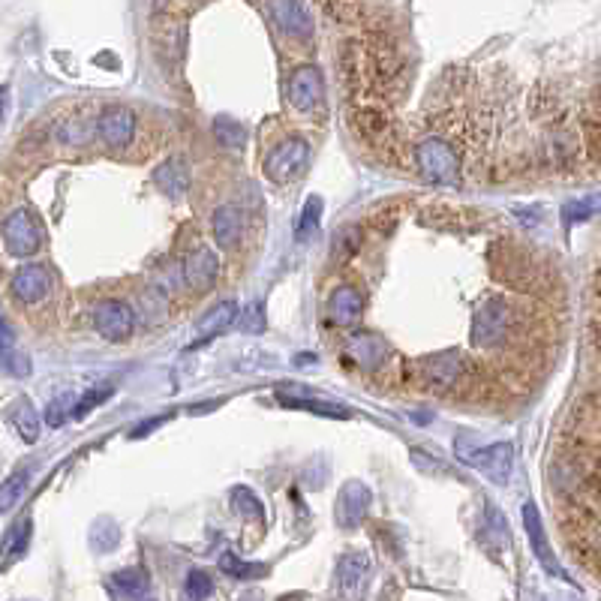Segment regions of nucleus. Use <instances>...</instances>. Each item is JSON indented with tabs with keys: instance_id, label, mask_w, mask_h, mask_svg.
Listing matches in <instances>:
<instances>
[{
	"instance_id": "obj_22",
	"label": "nucleus",
	"mask_w": 601,
	"mask_h": 601,
	"mask_svg": "<svg viewBox=\"0 0 601 601\" xmlns=\"http://www.w3.org/2000/svg\"><path fill=\"white\" fill-rule=\"evenodd\" d=\"M10 418H13V424H16V430H19V436L25 442H37L40 439V415H37L31 400H25V397L16 400L13 409H10Z\"/></svg>"
},
{
	"instance_id": "obj_25",
	"label": "nucleus",
	"mask_w": 601,
	"mask_h": 601,
	"mask_svg": "<svg viewBox=\"0 0 601 601\" xmlns=\"http://www.w3.org/2000/svg\"><path fill=\"white\" fill-rule=\"evenodd\" d=\"M322 208H325L322 196H310V199H307V205H304V211H301V220H298V229H295V235H298L301 244L310 241V238L316 235L319 220H322Z\"/></svg>"
},
{
	"instance_id": "obj_27",
	"label": "nucleus",
	"mask_w": 601,
	"mask_h": 601,
	"mask_svg": "<svg viewBox=\"0 0 601 601\" xmlns=\"http://www.w3.org/2000/svg\"><path fill=\"white\" fill-rule=\"evenodd\" d=\"M232 508L241 514V517H250V520H262L265 511H262V502L256 499V493L250 487H235L232 490Z\"/></svg>"
},
{
	"instance_id": "obj_14",
	"label": "nucleus",
	"mask_w": 601,
	"mask_h": 601,
	"mask_svg": "<svg viewBox=\"0 0 601 601\" xmlns=\"http://www.w3.org/2000/svg\"><path fill=\"white\" fill-rule=\"evenodd\" d=\"M217 274H220V262L217 256L208 250V247H199L187 265H184V277H187V286L196 289V292H208L214 283H217Z\"/></svg>"
},
{
	"instance_id": "obj_1",
	"label": "nucleus",
	"mask_w": 601,
	"mask_h": 601,
	"mask_svg": "<svg viewBox=\"0 0 601 601\" xmlns=\"http://www.w3.org/2000/svg\"><path fill=\"white\" fill-rule=\"evenodd\" d=\"M454 448H457V457H460L466 466L478 469L487 481H493V484H508L511 466H514V448H511L508 442H496V445H490V448H472L469 439L460 436Z\"/></svg>"
},
{
	"instance_id": "obj_7",
	"label": "nucleus",
	"mask_w": 601,
	"mask_h": 601,
	"mask_svg": "<svg viewBox=\"0 0 601 601\" xmlns=\"http://www.w3.org/2000/svg\"><path fill=\"white\" fill-rule=\"evenodd\" d=\"M271 19L292 40L313 37V19L310 10L304 7V0H271Z\"/></svg>"
},
{
	"instance_id": "obj_23",
	"label": "nucleus",
	"mask_w": 601,
	"mask_h": 601,
	"mask_svg": "<svg viewBox=\"0 0 601 601\" xmlns=\"http://www.w3.org/2000/svg\"><path fill=\"white\" fill-rule=\"evenodd\" d=\"M214 136H217L220 145L229 148V151H241V148L247 145V130H244V124H238V121H232V118H226V115L214 121Z\"/></svg>"
},
{
	"instance_id": "obj_12",
	"label": "nucleus",
	"mask_w": 601,
	"mask_h": 601,
	"mask_svg": "<svg viewBox=\"0 0 601 601\" xmlns=\"http://www.w3.org/2000/svg\"><path fill=\"white\" fill-rule=\"evenodd\" d=\"M370 487L361 484V481H349L340 496H337V523L346 526V529H355L364 517H367V508H370Z\"/></svg>"
},
{
	"instance_id": "obj_6",
	"label": "nucleus",
	"mask_w": 601,
	"mask_h": 601,
	"mask_svg": "<svg viewBox=\"0 0 601 601\" xmlns=\"http://www.w3.org/2000/svg\"><path fill=\"white\" fill-rule=\"evenodd\" d=\"M94 325L109 343H124L136 328V316L124 301H100L94 310Z\"/></svg>"
},
{
	"instance_id": "obj_31",
	"label": "nucleus",
	"mask_w": 601,
	"mask_h": 601,
	"mask_svg": "<svg viewBox=\"0 0 601 601\" xmlns=\"http://www.w3.org/2000/svg\"><path fill=\"white\" fill-rule=\"evenodd\" d=\"M97 526L103 529V535H100V532L94 529V535H91V544H94V547H100V550H112V547L118 544V538H121V532H118L115 520L103 517V520H100Z\"/></svg>"
},
{
	"instance_id": "obj_3",
	"label": "nucleus",
	"mask_w": 601,
	"mask_h": 601,
	"mask_svg": "<svg viewBox=\"0 0 601 601\" xmlns=\"http://www.w3.org/2000/svg\"><path fill=\"white\" fill-rule=\"evenodd\" d=\"M508 328H511V307L502 298H487L472 316V343L493 349L508 337Z\"/></svg>"
},
{
	"instance_id": "obj_29",
	"label": "nucleus",
	"mask_w": 601,
	"mask_h": 601,
	"mask_svg": "<svg viewBox=\"0 0 601 601\" xmlns=\"http://www.w3.org/2000/svg\"><path fill=\"white\" fill-rule=\"evenodd\" d=\"M28 544H31V520H22L13 526L10 532V541H7V559L16 562L28 553Z\"/></svg>"
},
{
	"instance_id": "obj_32",
	"label": "nucleus",
	"mask_w": 601,
	"mask_h": 601,
	"mask_svg": "<svg viewBox=\"0 0 601 601\" xmlns=\"http://www.w3.org/2000/svg\"><path fill=\"white\" fill-rule=\"evenodd\" d=\"M0 370H4L7 376H16V379H22V376H31V358L13 349V352L4 358V361H0Z\"/></svg>"
},
{
	"instance_id": "obj_20",
	"label": "nucleus",
	"mask_w": 601,
	"mask_h": 601,
	"mask_svg": "<svg viewBox=\"0 0 601 601\" xmlns=\"http://www.w3.org/2000/svg\"><path fill=\"white\" fill-rule=\"evenodd\" d=\"M238 319V307L232 304V301H220L217 307H211L202 319H199V325H196V343H205V340H211V337H217V334H223L226 328H232V322Z\"/></svg>"
},
{
	"instance_id": "obj_9",
	"label": "nucleus",
	"mask_w": 601,
	"mask_h": 601,
	"mask_svg": "<svg viewBox=\"0 0 601 601\" xmlns=\"http://www.w3.org/2000/svg\"><path fill=\"white\" fill-rule=\"evenodd\" d=\"M97 130H100V139L109 145V148H127L133 142V133H136V118L130 109L124 106H109L100 121H97Z\"/></svg>"
},
{
	"instance_id": "obj_24",
	"label": "nucleus",
	"mask_w": 601,
	"mask_h": 601,
	"mask_svg": "<svg viewBox=\"0 0 601 601\" xmlns=\"http://www.w3.org/2000/svg\"><path fill=\"white\" fill-rule=\"evenodd\" d=\"M28 481H31V472H28V469H19V472H13L4 484H0V514L10 511V508L22 499V493L28 490Z\"/></svg>"
},
{
	"instance_id": "obj_17",
	"label": "nucleus",
	"mask_w": 601,
	"mask_h": 601,
	"mask_svg": "<svg viewBox=\"0 0 601 601\" xmlns=\"http://www.w3.org/2000/svg\"><path fill=\"white\" fill-rule=\"evenodd\" d=\"M328 313L337 325H355L364 313V298L352 289V286H340L334 289L331 301H328Z\"/></svg>"
},
{
	"instance_id": "obj_34",
	"label": "nucleus",
	"mask_w": 601,
	"mask_h": 601,
	"mask_svg": "<svg viewBox=\"0 0 601 601\" xmlns=\"http://www.w3.org/2000/svg\"><path fill=\"white\" fill-rule=\"evenodd\" d=\"M592 214H595V199H586L583 205H580V202L565 205V220H568V223H583V220H589Z\"/></svg>"
},
{
	"instance_id": "obj_36",
	"label": "nucleus",
	"mask_w": 601,
	"mask_h": 601,
	"mask_svg": "<svg viewBox=\"0 0 601 601\" xmlns=\"http://www.w3.org/2000/svg\"><path fill=\"white\" fill-rule=\"evenodd\" d=\"M64 421H67V397L49 403V409H46V424L49 427H61Z\"/></svg>"
},
{
	"instance_id": "obj_4",
	"label": "nucleus",
	"mask_w": 601,
	"mask_h": 601,
	"mask_svg": "<svg viewBox=\"0 0 601 601\" xmlns=\"http://www.w3.org/2000/svg\"><path fill=\"white\" fill-rule=\"evenodd\" d=\"M4 244L13 256H34L43 244V229L37 223V217L28 211V208H19L13 211L7 220H4Z\"/></svg>"
},
{
	"instance_id": "obj_5",
	"label": "nucleus",
	"mask_w": 601,
	"mask_h": 601,
	"mask_svg": "<svg viewBox=\"0 0 601 601\" xmlns=\"http://www.w3.org/2000/svg\"><path fill=\"white\" fill-rule=\"evenodd\" d=\"M307 160H310V148L307 142L301 139H286L283 145H277L268 160H265V175L274 181V184H289L292 178H298L304 169H307Z\"/></svg>"
},
{
	"instance_id": "obj_10",
	"label": "nucleus",
	"mask_w": 601,
	"mask_h": 601,
	"mask_svg": "<svg viewBox=\"0 0 601 601\" xmlns=\"http://www.w3.org/2000/svg\"><path fill=\"white\" fill-rule=\"evenodd\" d=\"M52 292V271L46 265H25L13 277V295L25 304H40Z\"/></svg>"
},
{
	"instance_id": "obj_33",
	"label": "nucleus",
	"mask_w": 601,
	"mask_h": 601,
	"mask_svg": "<svg viewBox=\"0 0 601 601\" xmlns=\"http://www.w3.org/2000/svg\"><path fill=\"white\" fill-rule=\"evenodd\" d=\"M109 394H112V388H109V385H106L103 391H100V388L88 391V394H85V397H82L79 403H73L70 415H73V418H85V415H88V412H91V409H94L97 403H103V400H106Z\"/></svg>"
},
{
	"instance_id": "obj_21",
	"label": "nucleus",
	"mask_w": 601,
	"mask_h": 601,
	"mask_svg": "<svg viewBox=\"0 0 601 601\" xmlns=\"http://www.w3.org/2000/svg\"><path fill=\"white\" fill-rule=\"evenodd\" d=\"M367 574H370V556L367 553H346L337 565V583L346 595H352L364 583Z\"/></svg>"
},
{
	"instance_id": "obj_39",
	"label": "nucleus",
	"mask_w": 601,
	"mask_h": 601,
	"mask_svg": "<svg viewBox=\"0 0 601 601\" xmlns=\"http://www.w3.org/2000/svg\"><path fill=\"white\" fill-rule=\"evenodd\" d=\"M4 112H7V91L0 88V121H4Z\"/></svg>"
},
{
	"instance_id": "obj_16",
	"label": "nucleus",
	"mask_w": 601,
	"mask_h": 601,
	"mask_svg": "<svg viewBox=\"0 0 601 601\" xmlns=\"http://www.w3.org/2000/svg\"><path fill=\"white\" fill-rule=\"evenodd\" d=\"M346 352H349V358H352L358 367H364V370H376V367H382V361L388 358V346H385V340L376 337V334H352L349 343H346Z\"/></svg>"
},
{
	"instance_id": "obj_15",
	"label": "nucleus",
	"mask_w": 601,
	"mask_h": 601,
	"mask_svg": "<svg viewBox=\"0 0 601 601\" xmlns=\"http://www.w3.org/2000/svg\"><path fill=\"white\" fill-rule=\"evenodd\" d=\"M154 184L163 196L169 199H181L190 190V166L184 157H172L166 160L157 172H154Z\"/></svg>"
},
{
	"instance_id": "obj_19",
	"label": "nucleus",
	"mask_w": 601,
	"mask_h": 601,
	"mask_svg": "<svg viewBox=\"0 0 601 601\" xmlns=\"http://www.w3.org/2000/svg\"><path fill=\"white\" fill-rule=\"evenodd\" d=\"M109 592L118 598H148L151 595V577L142 568H124L109 577Z\"/></svg>"
},
{
	"instance_id": "obj_13",
	"label": "nucleus",
	"mask_w": 601,
	"mask_h": 601,
	"mask_svg": "<svg viewBox=\"0 0 601 601\" xmlns=\"http://www.w3.org/2000/svg\"><path fill=\"white\" fill-rule=\"evenodd\" d=\"M460 370H463V358L454 349L436 352L433 358L424 361V379L430 388H451L460 379Z\"/></svg>"
},
{
	"instance_id": "obj_30",
	"label": "nucleus",
	"mask_w": 601,
	"mask_h": 601,
	"mask_svg": "<svg viewBox=\"0 0 601 601\" xmlns=\"http://www.w3.org/2000/svg\"><path fill=\"white\" fill-rule=\"evenodd\" d=\"M211 592H214V580H211L205 571H190L187 586H184V595H187V598H208Z\"/></svg>"
},
{
	"instance_id": "obj_11",
	"label": "nucleus",
	"mask_w": 601,
	"mask_h": 601,
	"mask_svg": "<svg viewBox=\"0 0 601 601\" xmlns=\"http://www.w3.org/2000/svg\"><path fill=\"white\" fill-rule=\"evenodd\" d=\"M523 526H526L532 553H535V559L544 565V571H547V574H559L562 580H568L565 571L559 568V562L553 559V550H550V541H547V535H544L541 514H538V505H535V502H526V505H523Z\"/></svg>"
},
{
	"instance_id": "obj_2",
	"label": "nucleus",
	"mask_w": 601,
	"mask_h": 601,
	"mask_svg": "<svg viewBox=\"0 0 601 601\" xmlns=\"http://www.w3.org/2000/svg\"><path fill=\"white\" fill-rule=\"evenodd\" d=\"M415 163L418 172L430 181V184H454L460 175V157L454 154V148L442 139H427L418 145L415 151Z\"/></svg>"
},
{
	"instance_id": "obj_8",
	"label": "nucleus",
	"mask_w": 601,
	"mask_h": 601,
	"mask_svg": "<svg viewBox=\"0 0 601 601\" xmlns=\"http://www.w3.org/2000/svg\"><path fill=\"white\" fill-rule=\"evenodd\" d=\"M325 100V82L316 67H301L295 70L289 82V103L298 112H316Z\"/></svg>"
},
{
	"instance_id": "obj_28",
	"label": "nucleus",
	"mask_w": 601,
	"mask_h": 601,
	"mask_svg": "<svg viewBox=\"0 0 601 601\" xmlns=\"http://www.w3.org/2000/svg\"><path fill=\"white\" fill-rule=\"evenodd\" d=\"M280 400L286 406H298V409H310L316 415H328V418H349V409L346 406H334V403H325V400H295V397H286L280 394Z\"/></svg>"
},
{
	"instance_id": "obj_18",
	"label": "nucleus",
	"mask_w": 601,
	"mask_h": 601,
	"mask_svg": "<svg viewBox=\"0 0 601 601\" xmlns=\"http://www.w3.org/2000/svg\"><path fill=\"white\" fill-rule=\"evenodd\" d=\"M241 232H244V214L235 205H223L214 211V238L223 250L238 247Z\"/></svg>"
},
{
	"instance_id": "obj_37",
	"label": "nucleus",
	"mask_w": 601,
	"mask_h": 601,
	"mask_svg": "<svg viewBox=\"0 0 601 601\" xmlns=\"http://www.w3.org/2000/svg\"><path fill=\"white\" fill-rule=\"evenodd\" d=\"M13 349H16V334H13V328L4 322V316H0V361H4Z\"/></svg>"
},
{
	"instance_id": "obj_35",
	"label": "nucleus",
	"mask_w": 601,
	"mask_h": 601,
	"mask_svg": "<svg viewBox=\"0 0 601 601\" xmlns=\"http://www.w3.org/2000/svg\"><path fill=\"white\" fill-rule=\"evenodd\" d=\"M241 328H244L247 334H259V331L265 328V316H262V307H259V304H253V307L247 310V316L241 319Z\"/></svg>"
},
{
	"instance_id": "obj_26",
	"label": "nucleus",
	"mask_w": 601,
	"mask_h": 601,
	"mask_svg": "<svg viewBox=\"0 0 601 601\" xmlns=\"http://www.w3.org/2000/svg\"><path fill=\"white\" fill-rule=\"evenodd\" d=\"M220 568L229 574V577H235V580H253V577H262V574H268V568L265 565H253V562H244V559H238L235 553H223L220 556Z\"/></svg>"
},
{
	"instance_id": "obj_38",
	"label": "nucleus",
	"mask_w": 601,
	"mask_h": 601,
	"mask_svg": "<svg viewBox=\"0 0 601 601\" xmlns=\"http://www.w3.org/2000/svg\"><path fill=\"white\" fill-rule=\"evenodd\" d=\"M166 418H154V421H145V424H139L136 430H133V439H142L145 433H151V430H157L160 424H163Z\"/></svg>"
}]
</instances>
